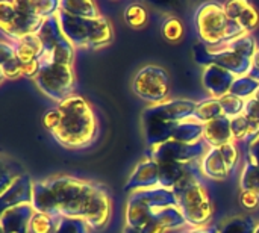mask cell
Segmentation results:
<instances>
[{
  "label": "cell",
  "mask_w": 259,
  "mask_h": 233,
  "mask_svg": "<svg viewBox=\"0 0 259 233\" xmlns=\"http://www.w3.org/2000/svg\"><path fill=\"white\" fill-rule=\"evenodd\" d=\"M42 180L52 193L56 217L82 220L93 230H100L108 224L112 206L106 188L65 174Z\"/></svg>",
  "instance_id": "1"
},
{
  "label": "cell",
  "mask_w": 259,
  "mask_h": 233,
  "mask_svg": "<svg viewBox=\"0 0 259 233\" xmlns=\"http://www.w3.org/2000/svg\"><path fill=\"white\" fill-rule=\"evenodd\" d=\"M46 18L27 11L21 0L2 2L0 3V29L2 35L11 39H23L36 35Z\"/></svg>",
  "instance_id": "7"
},
{
  "label": "cell",
  "mask_w": 259,
  "mask_h": 233,
  "mask_svg": "<svg viewBox=\"0 0 259 233\" xmlns=\"http://www.w3.org/2000/svg\"><path fill=\"white\" fill-rule=\"evenodd\" d=\"M222 117H225V109H223L220 100L209 97V99L197 103V108L190 118L200 123V124H208V123H211L217 118H222Z\"/></svg>",
  "instance_id": "25"
},
{
  "label": "cell",
  "mask_w": 259,
  "mask_h": 233,
  "mask_svg": "<svg viewBox=\"0 0 259 233\" xmlns=\"http://www.w3.org/2000/svg\"><path fill=\"white\" fill-rule=\"evenodd\" d=\"M61 217L35 212L30 220L29 233H56Z\"/></svg>",
  "instance_id": "29"
},
{
  "label": "cell",
  "mask_w": 259,
  "mask_h": 233,
  "mask_svg": "<svg viewBox=\"0 0 259 233\" xmlns=\"http://www.w3.org/2000/svg\"><path fill=\"white\" fill-rule=\"evenodd\" d=\"M197 103L194 100L188 99H171L165 100L159 105L149 106L144 112L164 121L168 124H179L184 120L190 118L193 112L196 111Z\"/></svg>",
  "instance_id": "13"
},
{
  "label": "cell",
  "mask_w": 259,
  "mask_h": 233,
  "mask_svg": "<svg viewBox=\"0 0 259 233\" xmlns=\"http://www.w3.org/2000/svg\"><path fill=\"white\" fill-rule=\"evenodd\" d=\"M208 150L209 146L203 139L194 144L170 139L155 149H150V156L158 164H193L200 162Z\"/></svg>",
  "instance_id": "12"
},
{
  "label": "cell",
  "mask_w": 259,
  "mask_h": 233,
  "mask_svg": "<svg viewBox=\"0 0 259 233\" xmlns=\"http://www.w3.org/2000/svg\"><path fill=\"white\" fill-rule=\"evenodd\" d=\"M258 47L256 38L252 33H244L229 42L215 47L197 45L194 56L196 61L205 67L209 64H217L231 71L235 77H241L250 73L252 61L258 52Z\"/></svg>",
  "instance_id": "3"
},
{
  "label": "cell",
  "mask_w": 259,
  "mask_h": 233,
  "mask_svg": "<svg viewBox=\"0 0 259 233\" xmlns=\"http://www.w3.org/2000/svg\"><path fill=\"white\" fill-rule=\"evenodd\" d=\"M194 164H159V188L173 191Z\"/></svg>",
  "instance_id": "22"
},
{
  "label": "cell",
  "mask_w": 259,
  "mask_h": 233,
  "mask_svg": "<svg viewBox=\"0 0 259 233\" xmlns=\"http://www.w3.org/2000/svg\"><path fill=\"white\" fill-rule=\"evenodd\" d=\"M203 141L209 147H222L225 144L234 143V132H232V120L229 117L217 118L208 124H205L203 130Z\"/></svg>",
  "instance_id": "19"
},
{
  "label": "cell",
  "mask_w": 259,
  "mask_h": 233,
  "mask_svg": "<svg viewBox=\"0 0 259 233\" xmlns=\"http://www.w3.org/2000/svg\"><path fill=\"white\" fill-rule=\"evenodd\" d=\"M243 114L259 123V102L255 97H252L246 102V108H244Z\"/></svg>",
  "instance_id": "38"
},
{
  "label": "cell",
  "mask_w": 259,
  "mask_h": 233,
  "mask_svg": "<svg viewBox=\"0 0 259 233\" xmlns=\"http://www.w3.org/2000/svg\"><path fill=\"white\" fill-rule=\"evenodd\" d=\"M123 233H141L140 230H137V229H134V227H129V226H124V230Z\"/></svg>",
  "instance_id": "41"
},
{
  "label": "cell",
  "mask_w": 259,
  "mask_h": 233,
  "mask_svg": "<svg viewBox=\"0 0 259 233\" xmlns=\"http://www.w3.org/2000/svg\"><path fill=\"white\" fill-rule=\"evenodd\" d=\"M235 79L237 77L231 71L225 70L223 67L217 64H209L203 68L202 82H203L205 89L211 96V99L220 100L225 96L231 94V88Z\"/></svg>",
  "instance_id": "16"
},
{
  "label": "cell",
  "mask_w": 259,
  "mask_h": 233,
  "mask_svg": "<svg viewBox=\"0 0 259 233\" xmlns=\"http://www.w3.org/2000/svg\"><path fill=\"white\" fill-rule=\"evenodd\" d=\"M59 123H61V114H59L58 108L56 109H52V111H47L44 114V117H42V124H44V127L50 133L59 126Z\"/></svg>",
  "instance_id": "36"
},
{
  "label": "cell",
  "mask_w": 259,
  "mask_h": 233,
  "mask_svg": "<svg viewBox=\"0 0 259 233\" xmlns=\"http://www.w3.org/2000/svg\"><path fill=\"white\" fill-rule=\"evenodd\" d=\"M93 229L90 227L88 223L76 218H64L61 217L59 226L56 233H91Z\"/></svg>",
  "instance_id": "34"
},
{
  "label": "cell",
  "mask_w": 259,
  "mask_h": 233,
  "mask_svg": "<svg viewBox=\"0 0 259 233\" xmlns=\"http://www.w3.org/2000/svg\"><path fill=\"white\" fill-rule=\"evenodd\" d=\"M253 97H255V99H256V100H258V102H259V89H258V92H256V94H255Z\"/></svg>",
  "instance_id": "43"
},
{
  "label": "cell",
  "mask_w": 259,
  "mask_h": 233,
  "mask_svg": "<svg viewBox=\"0 0 259 233\" xmlns=\"http://www.w3.org/2000/svg\"><path fill=\"white\" fill-rule=\"evenodd\" d=\"M132 89L140 99L152 105H159L168 100L170 77L162 67L146 65L140 68L138 73L135 74L132 82Z\"/></svg>",
  "instance_id": "10"
},
{
  "label": "cell",
  "mask_w": 259,
  "mask_h": 233,
  "mask_svg": "<svg viewBox=\"0 0 259 233\" xmlns=\"http://www.w3.org/2000/svg\"><path fill=\"white\" fill-rule=\"evenodd\" d=\"M253 233H259V221L256 223V227H255V232Z\"/></svg>",
  "instance_id": "42"
},
{
  "label": "cell",
  "mask_w": 259,
  "mask_h": 233,
  "mask_svg": "<svg viewBox=\"0 0 259 233\" xmlns=\"http://www.w3.org/2000/svg\"><path fill=\"white\" fill-rule=\"evenodd\" d=\"M124 20L132 29H141L147 23V11L141 5L132 3L124 11Z\"/></svg>",
  "instance_id": "31"
},
{
  "label": "cell",
  "mask_w": 259,
  "mask_h": 233,
  "mask_svg": "<svg viewBox=\"0 0 259 233\" xmlns=\"http://www.w3.org/2000/svg\"><path fill=\"white\" fill-rule=\"evenodd\" d=\"M64 36L74 49H102L112 42L114 30L108 18H79L58 9L56 12Z\"/></svg>",
  "instance_id": "5"
},
{
  "label": "cell",
  "mask_w": 259,
  "mask_h": 233,
  "mask_svg": "<svg viewBox=\"0 0 259 233\" xmlns=\"http://www.w3.org/2000/svg\"><path fill=\"white\" fill-rule=\"evenodd\" d=\"M59 11L79 18L102 17L99 6L93 0H59Z\"/></svg>",
  "instance_id": "23"
},
{
  "label": "cell",
  "mask_w": 259,
  "mask_h": 233,
  "mask_svg": "<svg viewBox=\"0 0 259 233\" xmlns=\"http://www.w3.org/2000/svg\"><path fill=\"white\" fill-rule=\"evenodd\" d=\"M240 190L255 191L259 194V168L252 165L249 161H244V167L240 176Z\"/></svg>",
  "instance_id": "30"
},
{
  "label": "cell",
  "mask_w": 259,
  "mask_h": 233,
  "mask_svg": "<svg viewBox=\"0 0 259 233\" xmlns=\"http://www.w3.org/2000/svg\"><path fill=\"white\" fill-rule=\"evenodd\" d=\"M74 82L73 64H50L39 68V73L35 77L36 88L58 103H62L74 94Z\"/></svg>",
  "instance_id": "9"
},
{
  "label": "cell",
  "mask_w": 259,
  "mask_h": 233,
  "mask_svg": "<svg viewBox=\"0 0 259 233\" xmlns=\"http://www.w3.org/2000/svg\"><path fill=\"white\" fill-rule=\"evenodd\" d=\"M240 162V150L234 143L222 147H209L208 153L200 161V171L205 179L225 182L234 173Z\"/></svg>",
  "instance_id": "11"
},
{
  "label": "cell",
  "mask_w": 259,
  "mask_h": 233,
  "mask_svg": "<svg viewBox=\"0 0 259 233\" xmlns=\"http://www.w3.org/2000/svg\"><path fill=\"white\" fill-rule=\"evenodd\" d=\"M194 21L197 33L206 47H215L247 33L228 17L223 5L215 2L200 5L196 11Z\"/></svg>",
  "instance_id": "6"
},
{
  "label": "cell",
  "mask_w": 259,
  "mask_h": 233,
  "mask_svg": "<svg viewBox=\"0 0 259 233\" xmlns=\"http://www.w3.org/2000/svg\"><path fill=\"white\" fill-rule=\"evenodd\" d=\"M249 76H252L253 79L259 80V47H258V52H256V53H255V56H253V61H252V70H250Z\"/></svg>",
  "instance_id": "40"
},
{
  "label": "cell",
  "mask_w": 259,
  "mask_h": 233,
  "mask_svg": "<svg viewBox=\"0 0 259 233\" xmlns=\"http://www.w3.org/2000/svg\"><path fill=\"white\" fill-rule=\"evenodd\" d=\"M219 227L215 226H208V227H188L187 230H182V233H217Z\"/></svg>",
  "instance_id": "39"
},
{
  "label": "cell",
  "mask_w": 259,
  "mask_h": 233,
  "mask_svg": "<svg viewBox=\"0 0 259 233\" xmlns=\"http://www.w3.org/2000/svg\"><path fill=\"white\" fill-rule=\"evenodd\" d=\"M220 103L225 109V115L229 118H235V117L241 115L246 108V100L238 99L232 94H228L223 99H220Z\"/></svg>",
  "instance_id": "33"
},
{
  "label": "cell",
  "mask_w": 259,
  "mask_h": 233,
  "mask_svg": "<svg viewBox=\"0 0 259 233\" xmlns=\"http://www.w3.org/2000/svg\"><path fill=\"white\" fill-rule=\"evenodd\" d=\"M127 203L135 205L149 214L168 206H179L176 194L171 190H165V188H155V190L134 193L129 196Z\"/></svg>",
  "instance_id": "15"
},
{
  "label": "cell",
  "mask_w": 259,
  "mask_h": 233,
  "mask_svg": "<svg viewBox=\"0 0 259 233\" xmlns=\"http://www.w3.org/2000/svg\"><path fill=\"white\" fill-rule=\"evenodd\" d=\"M42 42V53L39 56V68L50 64H73L74 62V47L64 36L58 17L53 15L47 18L36 33Z\"/></svg>",
  "instance_id": "8"
},
{
  "label": "cell",
  "mask_w": 259,
  "mask_h": 233,
  "mask_svg": "<svg viewBox=\"0 0 259 233\" xmlns=\"http://www.w3.org/2000/svg\"><path fill=\"white\" fill-rule=\"evenodd\" d=\"M256 223L253 217L250 215H237L232 218H228L220 227L217 233H253Z\"/></svg>",
  "instance_id": "27"
},
{
  "label": "cell",
  "mask_w": 259,
  "mask_h": 233,
  "mask_svg": "<svg viewBox=\"0 0 259 233\" xmlns=\"http://www.w3.org/2000/svg\"><path fill=\"white\" fill-rule=\"evenodd\" d=\"M246 161H249L252 165L259 168V135L247 144V153H246Z\"/></svg>",
  "instance_id": "37"
},
{
  "label": "cell",
  "mask_w": 259,
  "mask_h": 233,
  "mask_svg": "<svg viewBox=\"0 0 259 233\" xmlns=\"http://www.w3.org/2000/svg\"><path fill=\"white\" fill-rule=\"evenodd\" d=\"M12 41L15 45V53H17V59L20 62V67L39 59V56L42 53V42L38 35H32V36L23 38L18 41L12 39Z\"/></svg>",
  "instance_id": "21"
},
{
  "label": "cell",
  "mask_w": 259,
  "mask_h": 233,
  "mask_svg": "<svg viewBox=\"0 0 259 233\" xmlns=\"http://www.w3.org/2000/svg\"><path fill=\"white\" fill-rule=\"evenodd\" d=\"M161 33L165 41L178 42L184 36V26L176 17H168L167 20H164V23L161 26Z\"/></svg>",
  "instance_id": "32"
},
{
  "label": "cell",
  "mask_w": 259,
  "mask_h": 233,
  "mask_svg": "<svg viewBox=\"0 0 259 233\" xmlns=\"http://www.w3.org/2000/svg\"><path fill=\"white\" fill-rule=\"evenodd\" d=\"M258 89L259 80L247 74V76H241V77L235 79V82L231 88V94L247 102L249 99H252L258 92Z\"/></svg>",
  "instance_id": "28"
},
{
  "label": "cell",
  "mask_w": 259,
  "mask_h": 233,
  "mask_svg": "<svg viewBox=\"0 0 259 233\" xmlns=\"http://www.w3.org/2000/svg\"><path fill=\"white\" fill-rule=\"evenodd\" d=\"M59 126L52 132L58 144L65 149H83L97 138V121L91 105L79 94L70 96L58 105Z\"/></svg>",
  "instance_id": "2"
},
{
  "label": "cell",
  "mask_w": 259,
  "mask_h": 233,
  "mask_svg": "<svg viewBox=\"0 0 259 233\" xmlns=\"http://www.w3.org/2000/svg\"><path fill=\"white\" fill-rule=\"evenodd\" d=\"M155 188H159V164L149 155L135 165L131 177L124 185V193L134 194Z\"/></svg>",
  "instance_id": "14"
},
{
  "label": "cell",
  "mask_w": 259,
  "mask_h": 233,
  "mask_svg": "<svg viewBox=\"0 0 259 233\" xmlns=\"http://www.w3.org/2000/svg\"><path fill=\"white\" fill-rule=\"evenodd\" d=\"M205 180L197 162L173 190L188 227H208L212 218L214 208Z\"/></svg>",
  "instance_id": "4"
},
{
  "label": "cell",
  "mask_w": 259,
  "mask_h": 233,
  "mask_svg": "<svg viewBox=\"0 0 259 233\" xmlns=\"http://www.w3.org/2000/svg\"><path fill=\"white\" fill-rule=\"evenodd\" d=\"M228 17L235 21L244 32L252 33L259 26L258 9L247 0H231L223 3Z\"/></svg>",
  "instance_id": "18"
},
{
  "label": "cell",
  "mask_w": 259,
  "mask_h": 233,
  "mask_svg": "<svg viewBox=\"0 0 259 233\" xmlns=\"http://www.w3.org/2000/svg\"><path fill=\"white\" fill-rule=\"evenodd\" d=\"M203 130H205V124H200L191 118H187L176 126L171 139L185 143V144H194L203 139Z\"/></svg>",
  "instance_id": "24"
},
{
  "label": "cell",
  "mask_w": 259,
  "mask_h": 233,
  "mask_svg": "<svg viewBox=\"0 0 259 233\" xmlns=\"http://www.w3.org/2000/svg\"><path fill=\"white\" fill-rule=\"evenodd\" d=\"M0 67L3 79H17L21 76V67L17 59L14 41L5 35L0 39Z\"/></svg>",
  "instance_id": "20"
},
{
  "label": "cell",
  "mask_w": 259,
  "mask_h": 233,
  "mask_svg": "<svg viewBox=\"0 0 259 233\" xmlns=\"http://www.w3.org/2000/svg\"><path fill=\"white\" fill-rule=\"evenodd\" d=\"M33 194V180L27 174H20L14 183L2 193L0 205L2 211L18 206V205H32Z\"/></svg>",
  "instance_id": "17"
},
{
  "label": "cell",
  "mask_w": 259,
  "mask_h": 233,
  "mask_svg": "<svg viewBox=\"0 0 259 233\" xmlns=\"http://www.w3.org/2000/svg\"><path fill=\"white\" fill-rule=\"evenodd\" d=\"M240 205L247 211H255L259 208V194L255 191H241Z\"/></svg>",
  "instance_id": "35"
},
{
  "label": "cell",
  "mask_w": 259,
  "mask_h": 233,
  "mask_svg": "<svg viewBox=\"0 0 259 233\" xmlns=\"http://www.w3.org/2000/svg\"><path fill=\"white\" fill-rule=\"evenodd\" d=\"M231 120H232V132L235 141H243L249 144L259 135V123L249 118L247 115L241 114Z\"/></svg>",
  "instance_id": "26"
}]
</instances>
